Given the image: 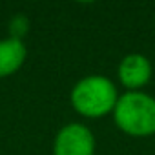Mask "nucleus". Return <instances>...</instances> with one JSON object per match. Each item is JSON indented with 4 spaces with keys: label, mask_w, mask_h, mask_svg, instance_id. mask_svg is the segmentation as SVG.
Segmentation results:
<instances>
[{
    "label": "nucleus",
    "mask_w": 155,
    "mask_h": 155,
    "mask_svg": "<svg viewBox=\"0 0 155 155\" xmlns=\"http://www.w3.org/2000/svg\"><path fill=\"white\" fill-rule=\"evenodd\" d=\"M119 77L126 88H131V90L140 88L151 77V64L144 55H139V53L128 55L122 58L119 66Z\"/></svg>",
    "instance_id": "nucleus-4"
},
{
    "label": "nucleus",
    "mask_w": 155,
    "mask_h": 155,
    "mask_svg": "<svg viewBox=\"0 0 155 155\" xmlns=\"http://www.w3.org/2000/svg\"><path fill=\"white\" fill-rule=\"evenodd\" d=\"M26 58V48L17 38L0 40V77L15 73Z\"/></svg>",
    "instance_id": "nucleus-5"
},
{
    "label": "nucleus",
    "mask_w": 155,
    "mask_h": 155,
    "mask_svg": "<svg viewBox=\"0 0 155 155\" xmlns=\"http://www.w3.org/2000/svg\"><path fill=\"white\" fill-rule=\"evenodd\" d=\"M53 150L55 155H93L95 139L86 126L68 124L57 133Z\"/></svg>",
    "instance_id": "nucleus-3"
},
{
    "label": "nucleus",
    "mask_w": 155,
    "mask_h": 155,
    "mask_svg": "<svg viewBox=\"0 0 155 155\" xmlns=\"http://www.w3.org/2000/svg\"><path fill=\"white\" fill-rule=\"evenodd\" d=\"M113 113L117 126L130 135L144 137L155 133V99L146 93L130 91L122 95L117 99Z\"/></svg>",
    "instance_id": "nucleus-1"
},
{
    "label": "nucleus",
    "mask_w": 155,
    "mask_h": 155,
    "mask_svg": "<svg viewBox=\"0 0 155 155\" xmlns=\"http://www.w3.org/2000/svg\"><path fill=\"white\" fill-rule=\"evenodd\" d=\"M11 31H13V38L20 40V37L28 33V18L22 17V15L15 17V18L11 20Z\"/></svg>",
    "instance_id": "nucleus-6"
},
{
    "label": "nucleus",
    "mask_w": 155,
    "mask_h": 155,
    "mask_svg": "<svg viewBox=\"0 0 155 155\" xmlns=\"http://www.w3.org/2000/svg\"><path fill=\"white\" fill-rule=\"evenodd\" d=\"M71 102L75 110L82 115L101 117L115 108L117 91L110 79L101 75H91L75 84L71 91Z\"/></svg>",
    "instance_id": "nucleus-2"
}]
</instances>
